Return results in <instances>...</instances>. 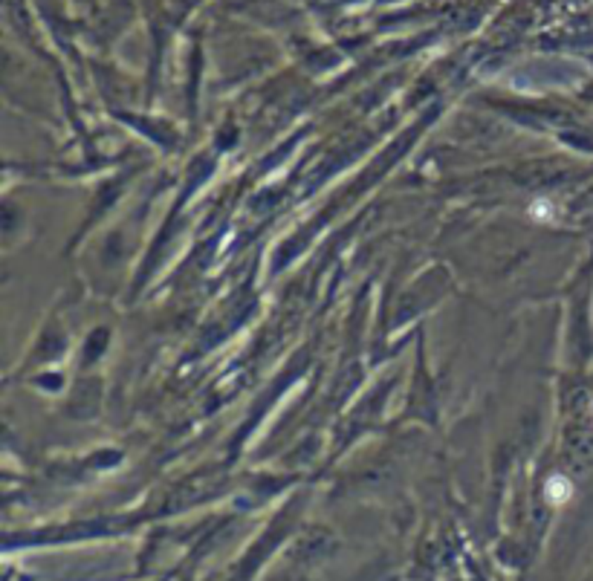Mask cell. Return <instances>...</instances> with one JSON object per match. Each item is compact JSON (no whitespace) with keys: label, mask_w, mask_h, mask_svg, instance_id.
Returning <instances> with one entry per match:
<instances>
[{"label":"cell","mask_w":593,"mask_h":581,"mask_svg":"<svg viewBox=\"0 0 593 581\" xmlns=\"http://www.w3.org/2000/svg\"><path fill=\"white\" fill-rule=\"evenodd\" d=\"M547 497H550L553 503H564L567 497H571V483H567L564 477H553V480L547 483Z\"/></svg>","instance_id":"6da1fadb"}]
</instances>
